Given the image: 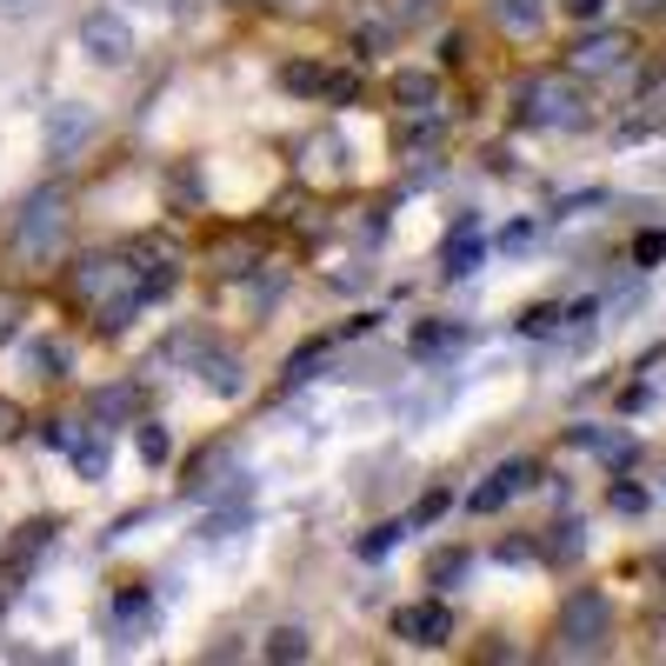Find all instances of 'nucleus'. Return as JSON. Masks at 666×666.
<instances>
[{"label":"nucleus","instance_id":"nucleus-1","mask_svg":"<svg viewBox=\"0 0 666 666\" xmlns=\"http://www.w3.org/2000/svg\"><path fill=\"white\" fill-rule=\"evenodd\" d=\"M67 220H73V207H67L60 187L27 193V207H20L13 227H7V254H13L20 267H53L60 247H67Z\"/></svg>","mask_w":666,"mask_h":666},{"label":"nucleus","instance_id":"nucleus-2","mask_svg":"<svg viewBox=\"0 0 666 666\" xmlns=\"http://www.w3.org/2000/svg\"><path fill=\"white\" fill-rule=\"evenodd\" d=\"M520 120L527 127H554V133H574L587 127V93L574 73H534L520 87Z\"/></svg>","mask_w":666,"mask_h":666},{"label":"nucleus","instance_id":"nucleus-3","mask_svg":"<svg viewBox=\"0 0 666 666\" xmlns=\"http://www.w3.org/2000/svg\"><path fill=\"white\" fill-rule=\"evenodd\" d=\"M607 634H614V600L594 594V587H580V594L560 607V654H567V660H587V654L607 647Z\"/></svg>","mask_w":666,"mask_h":666},{"label":"nucleus","instance_id":"nucleus-4","mask_svg":"<svg viewBox=\"0 0 666 666\" xmlns=\"http://www.w3.org/2000/svg\"><path fill=\"white\" fill-rule=\"evenodd\" d=\"M627 67H634V33H620V27L580 33V40H574V60H567L574 80H614V73H627Z\"/></svg>","mask_w":666,"mask_h":666},{"label":"nucleus","instance_id":"nucleus-5","mask_svg":"<svg viewBox=\"0 0 666 666\" xmlns=\"http://www.w3.org/2000/svg\"><path fill=\"white\" fill-rule=\"evenodd\" d=\"M133 27L113 13V7H93V13H80V53L93 60V67H127L133 60Z\"/></svg>","mask_w":666,"mask_h":666},{"label":"nucleus","instance_id":"nucleus-6","mask_svg":"<svg viewBox=\"0 0 666 666\" xmlns=\"http://www.w3.org/2000/svg\"><path fill=\"white\" fill-rule=\"evenodd\" d=\"M394 640H407V647H447V640H454V614H447L440 600L400 607V614H394Z\"/></svg>","mask_w":666,"mask_h":666},{"label":"nucleus","instance_id":"nucleus-7","mask_svg":"<svg viewBox=\"0 0 666 666\" xmlns=\"http://www.w3.org/2000/svg\"><path fill=\"white\" fill-rule=\"evenodd\" d=\"M53 447L80 467V480H100V474H107V454H100L93 434H80V420H60V427H53Z\"/></svg>","mask_w":666,"mask_h":666},{"label":"nucleus","instance_id":"nucleus-8","mask_svg":"<svg viewBox=\"0 0 666 666\" xmlns=\"http://www.w3.org/2000/svg\"><path fill=\"white\" fill-rule=\"evenodd\" d=\"M520 487H527V460H507V467H494V474L474 487V500H467V507H474V514H500Z\"/></svg>","mask_w":666,"mask_h":666},{"label":"nucleus","instance_id":"nucleus-9","mask_svg":"<svg viewBox=\"0 0 666 666\" xmlns=\"http://www.w3.org/2000/svg\"><path fill=\"white\" fill-rule=\"evenodd\" d=\"M387 93H394V107H407V113H434V107H440V80H434L427 67L394 73V80H387Z\"/></svg>","mask_w":666,"mask_h":666},{"label":"nucleus","instance_id":"nucleus-10","mask_svg":"<svg viewBox=\"0 0 666 666\" xmlns=\"http://www.w3.org/2000/svg\"><path fill=\"white\" fill-rule=\"evenodd\" d=\"M87 133H93V113H87V107H60V113L47 120V147H53L60 160H73V153L87 147Z\"/></svg>","mask_w":666,"mask_h":666},{"label":"nucleus","instance_id":"nucleus-11","mask_svg":"<svg viewBox=\"0 0 666 666\" xmlns=\"http://www.w3.org/2000/svg\"><path fill=\"white\" fill-rule=\"evenodd\" d=\"M200 387H207V394H220V400H233V394L247 387L240 354H200Z\"/></svg>","mask_w":666,"mask_h":666},{"label":"nucleus","instance_id":"nucleus-12","mask_svg":"<svg viewBox=\"0 0 666 666\" xmlns=\"http://www.w3.org/2000/svg\"><path fill=\"white\" fill-rule=\"evenodd\" d=\"M474 260H480V233H474V220H460L447 240V274H474Z\"/></svg>","mask_w":666,"mask_h":666},{"label":"nucleus","instance_id":"nucleus-13","mask_svg":"<svg viewBox=\"0 0 666 666\" xmlns=\"http://www.w3.org/2000/svg\"><path fill=\"white\" fill-rule=\"evenodd\" d=\"M494 20H500L507 33H540V0H500Z\"/></svg>","mask_w":666,"mask_h":666},{"label":"nucleus","instance_id":"nucleus-14","mask_svg":"<svg viewBox=\"0 0 666 666\" xmlns=\"http://www.w3.org/2000/svg\"><path fill=\"white\" fill-rule=\"evenodd\" d=\"M314 647H307V634L300 627H274L267 634V660H307Z\"/></svg>","mask_w":666,"mask_h":666},{"label":"nucleus","instance_id":"nucleus-15","mask_svg":"<svg viewBox=\"0 0 666 666\" xmlns=\"http://www.w3.org/2000/svg\"><path fill=\"white\" fill-rule=\"evenodd\" d=\"M447 13V0H394V20L400 27H434Z\"/></svg>","mask_w":666,"mask_h":666},{"label":"nucleus","instance_id":"nucleus-16","mask_svg":"<svg viewBox=\"0 0 666 666\" xmlns=\"http://www.w3.org/2000/svg\"><path fill=\"white\" fill-rule=\"evenodd\" d=\"M320 100L347 107V100H360V80H354V73H320Z\"/></svg>","mask_w":666,"mask_h":666},{"label":"nucleus","instance_id":"nucleus-17","mask_svg":"<svg viewBox=\"0 0 666 666\" xmlns=\"http://www.w3.org/2000/svg\"><path fill=\"white\" fill-rule=\"evenodd\" d=\"M400 534H407V527H400V520H387V527H374V534L360 540V554H367V560H380V554H394V540H400Z\"/></svg>","mask_w":666,"mask_h":666},{"label":"nucleus","instance_id":"nucleus-18","mask_svg":"<svg viewBox=\"0 0 666 666\" xmlns=\"http://www.w3.org/2000/svg\"><path fill=\"white\" fill-rule=\"evenodd\" d=\"M320 73H327V67H314V60H294V67H287V87H294V93H320Z\"/></svg>","mask_w":666,"mask_h":666},{"label":"nucleus","instance_id":"nucleus-19","mask_svg":"<svg viewBox=\"0 0 666 666\" xmlns=\"http://www.w3.org/2000/svg\"><path fill=\"white\" fill-rule=\"evenodd\" d=\"M414 347H420V354H447V347H460V327H420Z\"/></svg>","mask_w":666,"mask_h":666},{"label":"nucleus","instance_id":"nucleus-20","mask_svg":"<svg viewBox=\"0 0 666 666\" xmlns=\"http://www.w3.org/2000/svg\"><path fill=\"white\" fill-rule=\"evenodd\" d=\"M167 447H173V440H167V434H160V427H153V420H140V454H147V460H153V467H160V460H167Z\"/></svg>","mask_w":666,"mask_h":666},{"label":"nucleus","instance_id":"nucleus-21","mask_svg":"<svg viewBox=\"0 0 666 666\" xmlns=\"http://www.w3.org/2000/svg\"><path fill=\"white\" fill-rule=\"evenodd\" d=\"M607 500H614V507H620V514H647V494H640V487H614V494H607Z\"/></svg>","mask_w":666,"mask_h":666},{"label":"nucleus","instance_id":"nucleus-22","mask_svg":"<svg viewBox=\"0 0 666 666\" xmlns=\"http://www.w3.org/2000/svg\"><path fill=\"white\" fill-rule=\"evenodd\" d=\"M460 574H467V560H460V554H440V567H434V580L447 587V580H460Z\"/></svg>","mask_w":666,"mask_h":666},{"label":"nucleus","instance_id":"nucleus-23","mask_svg":"<svg viewBox=\"0 0 666 666\" xmlns=\"http://www.w3.org/2000/svg\"><path fill=\"white\" fill-rule=\"evenodd\" d=\"M560 7H567L574 20H600V13H607V0H560Z\"/></svg>","mask_w":666,"mask_h":666},{"label":"nucleus","instance_id":"nucleus-24","mask_svg":"<svg viewBox=\"0 0 666 666\" xmlns=\"http://www.w3.org/2000/svg\"><path fill=\"white\" fill-rule=\"evenodd\" d=\"M13 427H20V407H13V400H0V440H13Z\"/></svg>","mask_w":666,"mask_h":666},{"label":"nucleus","instance_id":"nucleus-25","mask_svg":"<svg viewBox=\"0 0 666 666\" xmlns=\"http://www.w3.org/2000/svg\"><path fill=\"white\" fill-rule=\"evenodd\" d=\"M0 7H33V0H0Z\"/></svg>","mask_w":666,"mask_h":666},{"label":"nucleus","instance_id":"nucleus-26","mask_svg":"<svg viewBox=\"0 0 666 666\" xmlns=\"http://www.w3.org/2000/svg\"><path fill=\"white\" fill-rule=\"evenodd\" d=\"M233 7H247V0H233Z\"/></svg>","mask_w":666,"mask_h":666}]
</instances>
